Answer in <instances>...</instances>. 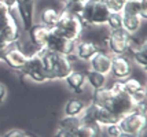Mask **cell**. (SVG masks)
I'll list each match as a JSON object with an SVG mask.
<instances>
[{
	"mask_svg": "<svg viewBox=\"0 0 147 137\" xmlns=\"http://www.w3.org/2000/svg\"><path fill=\"white\" fill-rule=\"evenodd\" d=\"M98 51H100V47L96 44L95 41H90V40H83V41H77L76 48H74V55L76 58L84 62H90L91 58L95 55Z\"/></svg>",
	"mask_w": 147,
	"mask_h": 137,
	"instance_id": "obj_14",
	"label": "cell"
},
{
	"mask_svg": "<svg viewBox=\"0 0 147 137\" xmlns=\"http://www.w3.org/2000/svg\"><path fill=\"white\" fill-rule=\"evenodd\" d=\"M38 55L43 62L47 80H65V77L73 70V65L69 56L52 52L48 49H38Z\"/></svg>",
	"mask_w": 147,
	"mask_h": 137,
	"instance_id": "obj_1",
	"label": "cell"
},
{
	"mask_svg": "<svg viewBox=\"0 0 147 137\" xmlns=\"http://www.w3.org/2000/svg\"><path fill=\"white\" fill-rule=\"evenodd\" d=\"M50 30L48 27H45L41 23H33V26L28 30L26 33H29V40L33 45L37 49H43L47 44V39L50 36Z\"/></svg>",
	"mask_w": 147,
	"mask_h": 137,
	"instance_id": "obj_13",
	"label": "cell"
},
{
	"mask_svg": "<svg viewBox=\"0 0 147 137\" xmlns=\"http://www.w3.org/2000/svg\"><path fill=\"white\" fill-rule=\"evenodd\" d=\"M129 53H132V59H134L138 65L140 66V67H143V69H146V66H147V45H146V43H143V44H140L139 47H136V48L132 49Z\"/></svg>",
	"mask_w": 147,
	"mask_h": 137,
	"instance_id": "obj_24",
	"label": "cell"
},
{
	"mask_svg": "<svg viewBox=\"0 0 147 137\" xmlns=\"http://www.w3.org/2000/svg\"><path fill=\"white\" fill-rule=\"evenodd\" d=\"M106 6L109 7L110 13H122V8L125 6L127 0H105Z\"/></svg>",
	"mask_w": 147,
	"mask_h": 137,
	"instance_id": "obj_27",
	"label": "cell"
},
{
	"mask_svg": "<svg viewBox=\"0 0 147 137\" xmlns=\"http://www.w3.org/2000/svg\"><path fill=\"white\" fill-rule=\"evenodd\" d=\"M61 1H63L66 4V3H77V1H85V0H61Z\"/></svg>",
	"mask_w": 147,
	"mask_h": 137,
	"instance_id": "obj_32",
	"label": "cell"
},
{
	"mask_svg": "<svg viewBox=\"0 0 147 137\" xmlns=\"http://www.w3.org/2000/svg\"><path fill=\"white\" fill-rule=\"evenodd\" d=\"M110 10L106 6L105 0H94L92 15H91V26H102L107 23L110 17Z\"/></svg>",
	"mask_w": 147,
	"mask_h": 137,
	"instance_id": "obj_12",
	"label": "cell"
},
{
	"mask_svg": "<svg viewBox=\"0 0 147 137\" xmlns=\"http://www.w3.org/2000/svg\"><path fill=\"white\" fill-rule=\"evenodd\" d=\"M54 32H57L58 34H61L62 37L70 40V41H78L81 37V33L84 30V25L81 23V21L78 19V17L70 15V14L62 13L59 14V18L55 27L52 29Z\"/></svg>",
	"mask_w": 147,
	"mask_h": 137,
	"instance_id": "obj_3",
	"label": "cell"
},
{
	"mask_svg": "<svg viewBox=\"0 0 147 137\" xmlns=\"http://www.w3.org/2000/svg\"><path fill=\"white\" fill-rule=\"evenodd\" d=\"M59 14L55 8H45L44 11L41 13V25H44L48 29H54L58 22Z\"/></svg>",
	"mask_w": 147,
	"mask_h": 137,
	"instance_id": "obj_23",
	"label": "cell"
},
{
	"mask_svg": "<svg viewBox=\"0 0 147 137\" xmlns=\"http://www.w3.org/2000/svg\"><path fill=\"white\" fill-rule=\"evenodd\" d=\"M81 118L80 117H70V115H65L59 119L58 122V128H62L65 130H67L69 133H76L80 128H81Z\"/></svg>",
	"mask_w": 147,
	"mask_h": 137,
	"instance_id": "obj_21",
	"label": "cell"
},
{
	"mask_svg": "<svg viewBox=\"0 0 147 137\" xmlns=\"http://www.w3.org/2000/svg\"><path fill=\"white\" fill-rule=\"evenodd\" d=\"M19 74L24 76V77H28L32 81L37 82V84H41V82H45L48 81L47 80V76H45L44 67H43V62H41V58L38 55V51L34 52L33 55L28 56L24 67L19 70Z\"/></svg>",
	"mask_w": 147,
	"mask_h": 137,
	"instance_id": "obj_5",
	"label": "cell"
},
{
	"mask_svg": "<svg viewBox=\"0 0 147 137\" xmlns=\"http://www.w3.org/2000/svg\"><path fill=\"white\" fill-rule=\"evenodd\" d=\"M25 137H36V136H34V134H29V133H28Z\"/></svg>",
	"mask_w": 147,
	"mask_h": 137,
	"instance_id": "obj_33",
	"label": "cell"
},
{
	"mask_svg": "<svg viewBox=\"0 0 147 137\" xmlns=\"http://www.w3.org/2000/svg\"><path fill=\"white\" fill-rule=\"evenodd\" d=\"M118 126L122 133L127 134H140L146 132V114L138 110H134L122 115L118 121Z\"/></svg>",
	"mask_w": 147,
	"mask_h": 137,
	"instance_id": "obj_4",
	"label": "cell"
},
{
	"mask_svg": "<svg viewBox=\"0 0 147 137\" xmlns=\"http://www.w3.org/2000/svg\"><path fill=\"white\" fill-rule=\"evenodd\" d=\"M19 14L24 30L28 32L33 26L34 18V0H15V7Z\"/></svg>",
	"mask_w": 147,
	"mask_h": 137,
	"instance_id": "obj_9",
	"label": "cell"
},
{
	"mask_svg": "<svg viewBox=\"0 0 147 137\" xmlns=\"http://www.w3.org/2000/svg\"><path fill=\"white\" fill-rule=\"evenodd\" d=\"M65 82L67 85V88L70 91L76 92V93H81L84 91V85L87 82L85 80V73L78 72V70H71L66 77H65Z\"/></svg>",
	"mask_w": 147,
	"mask_h": 137,
	"instance_id": "obj_17",
	"label": "cell"
},
{
	"mask_svg": "<svg viewBox=\"0 0 147 137\" xmlns=\"http://www.w3.org/2000/svg\"><path fill=\"white\" fill-rule=\"evenodd\" d=\"M110 67H111V56L103 51H98L90 60V70L102 73L105 76L110 74Z\"/></svg>",
	"mask_w": 147,
	"mask_h": 137,
	"instance_id": "obj_15",
	"label": "cell"
},
{
	"mask_svg": "<svg viewBox=\"0 0 147 137\" xmlns=\"http://www.w3.org/2000/svg\"><path fill=\"white\" fill-rule=\"evenodd\" d=\"M0 1H1V3H4L10 10H13L14 7H15V0H0Z\"/></svg>",
	"mask_w": 147,
	"mask_h": 137,
	"instance_id": "obj_31",
	"label": "cell"
},
{
	"mask_svg": "<svg viewBox=\"0 0 147 137\" xmlns=\"http://www.w3.org/2000/svg\"><path fill=\"white\" fill-rule=\"evenodd\" d=\"M142 18L139 15H124L122 14V29L125 32L135 36L142 27Z\"/></svg>",
	"mask_w": 147,
	"mask_h": 137,
	"instance_id": "obj_18",
	"label": "cell"
},
{
	"mask_svg": "<svg viewBox=\"0 0 147 137\" xmlns=\"http://www.w3.org/2000/svg\"><path fill=\"white\" fill-rule=\"evenodd\" d=\"M121 14H124V15H139L143 21H146L147 0H127Z\"/></svg>",
	"mask_w": 147,
	"mask_h": 137,
	"instance_id": "obj_16",
	"label": "cell"
},
{
	"mask_svg": "<svg viewBox=\"0 0 147 137\" xmlns=\"http://www.w3.org/2000/svg\"><path fill=\"white\" fill-rule=\"evenodd\" d=\"M1 60L6 63L10 69L19 72L24 65H25L28 55L24 51H21V48H11V49H6L3 55H1Z\"/></svg>",
	"mask_w": 147,
	"mask_h": 137,
	"instance_id": "obj_11",
	"label": "cell"
},
{
	"mask_svg": "<svg viewBox=\"0 0 147 137\" xmlns=\"http://www.w3.org/2000/svg\"><path fill=\"white\" fill-rule=\"evenodd\" d=\"M106 25H109L110 30H120V29H122V14L111 13Z\"/></svg>",
	"mask_w": 147,
	"mask_h": 137,
	"instance_id": "obj_26",
	"label": "cell"
},
{
	"mask_svg": "<svg viewBox=\"0 0 147 137\" xmlns=\"http://www.w3.org/2000/svg\"><path fill=\"white\" fill-rule=\"evenodd\" d=\"M105 43L107 45V49L113 55H125L139 47L142 43H138L134 36H131L124 29L120 30H111L110 34L105 39Z\"/></svg>",
	"mask_w": 147,
	"mask_h": 137,
	"instance_id": "obj_2",
	"label": "cell"
},
{
	"mask_svg": "<svg viewBox=\"0 0 147 137\" xmlns=\"http://www.w3.org/2000/svg\"><path fill=\"white\" fill-rule=\"evenodd\" d=\"M132 73V65L128 56L125 55H113L111 56V67L110 74L115 80H124L129 77Z\"/></svg>",
	"mask_w": 147,
	"mask_h": 137,
	"instance_id": "obj_10",
	"label": "cell"
},
{
	"mask_svg": "<svg viewBox=\"0 0 147 137\" xmlns=\"http://www.w3.org/2000/svg\"><path fill=\"white\" fill-rule=\"evenodd\" d=\"M87 104L84 103L81 99H69L65 104V115H70V117H80L81 114L84 112Z\"/></svg>",
	"mask_w": 147,
	"mask_h": 137,
	"instance_id": "obj_20",
	"label": "cell"
},
{
	"mask_svg": "<svg viewBox=\"0 0 147 137\" xmlns=\"http://www.w3.org/2000/svg\"><path fill=\"white\" fill-rule=\"evenodd\" d=\"M6 95H7V89H6V85L3 82H0V104L4 102L6 99Z\"/></svg>",
	"mask_w": 147,
	"mask_h": 137,
	"instance_id": "obj_30",
	"label": "cell"
},
{
	"mask_svg": "<svg viewBox=\"0 0 147 137\" xmlns=\"http://www.w3.org/2000/svg\"><path fill=\"white\" fill-rule=\"evenodd\" d=\"M44 48L48 49V51H52V52L65 55V56H70V55H74L76 41H70V40L65 39V37H62L61 34H58L57 32H54L51 29Z\"/></svg>",
	"mask_w": 147,
	"mask_h": 137,
	"instance_id": "obj_6",
	"label": "cell"
},
{
	"mask_svg": "<svg viewBox=\"0 0 147 137\" xmlns=\"http://www.w3.org/2000/svg\"><path fill=\"white\" fill-rule=\"evenodd\" d=\"M26 134H28V132L22 130V129H10L1 137H25Z\"/></svg>",
	"mask_w": 147,
	"mask_h": 137,
	"instance_id": "obj_28",
	"label": "cell"
},
{
	"mask_svg": "<svg viewBox=\"0 0 147 137\" xmlns=\"http://www.w3.org/2000/svg\"><path fill=\"white\" fill-rule=\"evenodd\" d=\"M106 77L102 73H98V72H94V70H88L85 73V80L87 82L90 84V86L92 89H99V88H103L106 85Z\"/></svg>",
	"mask_w": 147,
	"mask_h": 137,
	"instance_id": "obj_22",
	"label": "cell"
},
{
	"mask_svg": "<svg viewBox=\"0 0 147 137\" xmlns=\"http://www.w3.org/2000/svg\"><path fill=\"white\" fill-rule=\"evenodd\" d=\"M107 108L113 114H115L118 118H121L122 115H125V114H128V112L135 110V103L132 100V98L129 96L128 93H125V92L114 93L111 100H110V104L107 106Z\"/></svg>",
	"mask_w": 147,
	"mask_h": 137,
	"instance_id": "obj_7",
	"label": "cell"
},
{
	"mask_svg": "<svg viewBox=\"0 0 147 137\" xmlns=\"http://www.w3.org/2000/svg\"><path fill=\"white\" fill-rule=\"evenodd\" d=\"M122 84H124V91H125V93H128L129 96H132L134 93H136L138 91H140L142 88H144L139 80L135 78V77H131V76L122 80Z\"/></svg>",
	"mask_w": 147,
	"mask_h": 137,
	"instance_id": "obj_25",
	"label": "cell"
},
{
	"mask_svg": "<svg viewBox=\"0 0 147 137\" xmlns=\"http://www.w3.org/2000/svg\"><path fill=\"white\" fill-rule=\"evenodd\" d=\"M0 39L8 45L17 43L19 39V27L14 21L13 15L10 14L6 18L0 19Z\"/></svg>",
	"mask_w": 147,
	"mask_h": 137,
	"instance_id": "obj_8",
	"label": "cell"
},
{
	"mask_svg": "<svg viewBox=\"0 0 147 137\" xmlns=\"http://www.w3.org/2000/svg\"><path fill=\"white\" fill-rule=\"evenodd\" d=\"M113 91L110 88H99V89H94V95H92V103L96 106H102V107H107L110 104V100L113 98Z\"/></svg>",
	"mask_w": 147,
	"mask_h": 137,
	"instance_id": "obj_19",
	"label": "cell"
},
{
	"mask_svg": "<svg viewBox=\"0 0 147 137\" xmlns=\"http://www.w3.org/2000/svg\"><path fill=\"white\" fill-rule=\"evenodd\" d=\"M54 137H73V134L62 128H57V130L54 132Z\"/></svg>",
	"mask_w": 147,
	"mask_h": 137,
	"instance_id": "obj_29",
	"label": "cell"
},
{
	"mask_svg": "<svg viewBox=\"0 0 147 137\" xmlns=\"http://www.w3.org/2000/svg\"><path fill=\"white\" fill-rule=\"evenodd\" d=\"M0 137H1V136H0Z\"/></svg>",
	"mask_w": 147,
	"mask_h": 137,
	"instance_id": "obj_34",
	"label": "cell"
}]
</instances>
